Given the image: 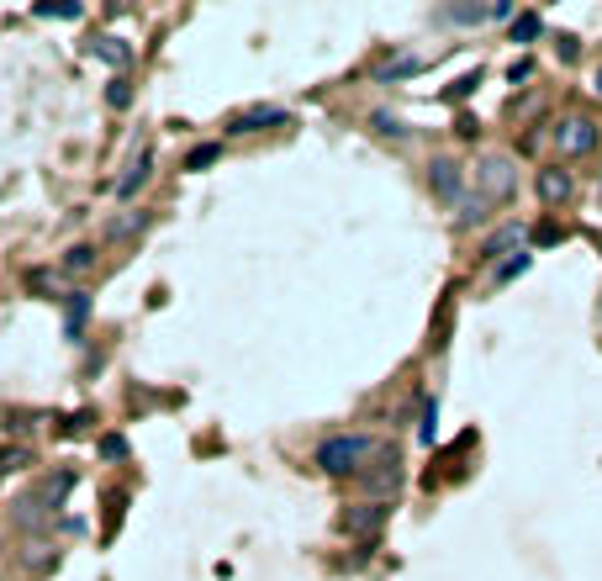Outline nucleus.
I'll list each match as a JSON object with an SVG mask.
<instances>
[{"mask_svg": "<svg viewBox=\"0 0 602 581\" xmlns=\"http://www.w3.org/2000/svg\"><path fill=\"white\" fill-rule=\"evenodd\" d=\"M370 455H381V444H375L370 434H333L317 444V471H328V476H354V471H365Z\"/></svg>", "mask_w": 602, "mask_h": 581, "instance_id": "f257e3e1", "label": "nucleus"}, {"mask_svg": "<svg viewBox=\"0 0 602 581\" xmlns=\"http://www.w3.org/2000/svg\"><path fill=\"white\" fill-rule=\"evenodd\" d=\"M513 185H518V164H513V159L486 154V159L476 164V196H486V201H507V196H513Z\"/></svg>", "mask_w": 602, "mask_h": 581, "instance_id": "f03ea898", "label": "nucleus"}, {"mask_svg": "<svg viewBox=\"0 0 602 581\" xmlns=\"http://www.w3.org/2000/svg\"><path fill=\"white\" fill-rule=\"evenodd\" d=\"M428 185H434V196L444 201V206H460L470 191H465V170H460V164L455 159H434V164H428Z\"/></svg>", "mask_w": 602, "mask_h": 581, "instance_id": "7ed1b4c3", "label": "nucleus"}, {"mask_svg": "<svg viewBox=\"0 0 602 581\" xmlns=\"http://www.w3.org/2000/svg\"><path fill=\"white\" fill-rule=\"evenodd\" d=\"M555 143H560V154H566V159L592 154V148H597V122H587V117H566V122L555 127Z\"/></svg>", "mask_w": 602, "mask_h": 581, "instance_id": "20e7f679", "label": "nucleus"}, {"mask_svg": "<svg viewBox=\"0 0 602 581\" xmlns=\"http://www.w3.org/2000/svg\"><path fill=\"white\" fill-rule=\"evenodd\" d=\"M375 460H381V465L365 471V486H370V497L381 502L386 492H397V486H402V455H397L391 444H381V455H375Z\"/></svg>", "mask_w": 602, "mask_h": 581, "instance_id": "39448f33", "label": "nucleus"}, {"mask_svg": "<svg viewBox=\"0 0 602 581\" xmlns=\"http://www.w3.org/2000/svg\"><path fill=\"white\" fill-rule=\"evenodd\" d=\"M148 180H154V148H148V143H143V148H138V154H133V159H127V170L117 175V201H133V196L143 191V185H148Z\"/></svg>", "mask_w": 602, "mask_h": 581, "instance_id": "423d86ee", "label": "nucleus"}, {"mask_svg": "<svg viewBox=\"0 0 602 581\" xmlns=\"http://www.w3.org/2000/svg\"><path fill=\"white\" fill-rule=\"evenodd\" d=\"M74 492V471H53V476H43L32 486V497H27V508H37V513H53L59 502Z\"/></svg>", "mask_w": 602, "mask_h": 581, "instance_id": "0eeeda50", "label": "nucleus"}, {"mask_svg": "<svg viewBox=\"0 0 602 581\" xmlns=\"http://www.w3.org/2000/svg\"><path fill=\"white\" fill-rule=\"evenodd\" d=\"M270 127H291L286 106H249L233 117V133H270Z\"/></svg>", "mask_w": 602, "mask_h": 581, "instance_id": "6e6552de", "label": "nucleus"}, {"mask_svg": "<svg viewBox=\"0 0 602 581\" xmlns=\"http://www.w3.org/2000/svg\"><path fill=\"white\" fill-rule=\"evenodd\" d=\"M534 191H539V201H544V206H560V201H571L576 180H571V170H560V164H550V170H539Z\"/></svg>", "mask_w": 602, "mask_h": 581, "instance_id": "1a4fd4ad", "label": "nucleus"}, {"mask_svg": "<svg viewBox=\"0 0 602 581\" xmlns=\"http://www.w3.org/2000/svg\"><path fill=\"white\" fill-rule=\"evenodd\" d=\"M523 238H529V233H523V222H507V228H497L492 238H486V259H492V265H497V259L507 254V259H513V254H523Z\"/></svg>", "mask_w": 602, "mask_h": 581, "instance_id": "9d476101", "label": "nucleus"}, {"mask_svg": "<svg viewBox=\"0 0 602 581\" xmlns=\"http://www.w3.org/2000/svg\"><path fill=\"white\" fill-rule=\"evenodd\" d=\"M90 312H96V302H90V291H74V296H69V307H64V339H85Z\"/></svg>", "mask_w": 602, "mask_h": 581, "instance_id": "9b49d317", "label": "nucleus"}, {"mask_svg": "<svg viewBox=\"0 0 602 581\" xmlns=\"http://www.w3.org/2000/svg\"><path fill=\"white\" fill-rule=\"evenodd\" d=\"M381 523H386L381 502H365V508H349V513H344V529H349V534H370V529H381Z\"/></svg>", "mask_w": 602, "mask_h": 581, "instance_id": "f8f14e48", "label": "nucleus"}, {"mask_svg": "<svg viewBox=\"0 0 602 581\" xmlns=\"http://www.w3.org/2000/svg\"><path fill=\"white\" fill-rule=\"evenodd\" d=\"M486 217H492V201H486V196H476V191H470V196L455 206V222H460V228H481Z\"/></svg>", "mask_w": 602, "mask_h": 581, "instance_id": "ddd939ff", "label": "nucleus"}, {"mask_svg": "<svg viewBox=\"0 0 602 581\" xmlns=\"http://www.w3.org/2000/svg\"><path fill=\"white\" fill-rule=\"evenodd\" d=\"M407 74H423V59H418V53H402V59L381 64V69H375V80L391 85V80H407Z\"/></svg>", "mask_w": 602, "mask_h": 581, "instance_id": "4468645a", "label": "nucleus"}, {"mask_svg": "<svg viewBox=\"0 0 602 581\" xmlns=\"http://www.w3.org/2000/svg\"><path fill=\"white\" fill-rule=\"evenodd\" d=\"M90 53H96V59H106V64H117V69H133V48H127V43H111V37H96V43H90Z\"/></svg>", "mask_w": 602, "mask_h": 581, "instance_id": "2eb2a0df", "label": "nucleus"}, {"mask_svg": "<svg viewBox=\"0 0 602 581\" xmlns=\"http://www.w3.org/2000/svg\"><path fill=\"white\" fill-rule=\"evenodd\" d=\"M148 228V212H138V206H133V212H122V217H111V238H138Z\"/></svg>", "mask_w": 602, "mask_h": 581, "instance_id": "dca6fc26", "label": "nucleus"}, {"mask_svg": "<svg viewBox=\"0 0 602 581\" xmlns=\"http://www.w3.org/2000/svg\"><path fill=\"white\" fill-rule=\"evenodd\" d=\"M32 16H37V22H80L85 6H80V0H74V6H32Z\"/></svg>", "mask_w": 602, "mask_h": 581, "instance_id": "f3484780", "label": "nucleus"}, {"mask_svg": "<svg viewBox=\"0 0 602 581\" xmlns=\"http://www.w3.org/2000/svg\"><path fill=\"white\" fill-rule=\"evenodd\" d=\"M59 265H64L69 275H74V270H90V265H96V249H90V243H74V249H64Z\"/></svg>", "mask_w": 602, "mask_h": 581, "instance_id": "a211bd4d", "label": "nucleus"}, {"mask_svg": "<svg viewBox=\"0 0 602 581\" xmlns=\"http://www.w3.org/2000/svg\"><path fill=\"white\" fill-rule=\"evenodd\" d=\"M534 265V254L529 249H523V254H513V259H502V265H497V286H507V280H518L523 270H529Z\"/></svg>", "mask_w": 602, "mask_h": 581, "instance_id": "6ab92c4d", "label": "nucleus"}, {"mask_svg": "<svg viewBox=\"0 0 602 581\" xmlns=\"http://www.w3.org/2000/svg\"><path fill=\"white\" fill-rule=\"evenodd\" d=\"M370 127H375V133H386V138H402V133H407L397 111H370Z\"/></svg>", "mask_w": 602, "mask_h": 581, "instance_id": "aec40b11", "label": "nucleus"}, {"mask_svg": "<svg viewBox=\"0 0 602 581\" xmlns=\"http://www.w3.org/2000/svg\"><path fill=\"white\" fill-rule=\"evenodd\" d=\"M544 32V22H539V16L534 11H523L518 16V22H513V43H534V37Z\"/></svg>", "mask_w": 602, "mask_h": 581, "instance_id": "412c9836", "label": "nucleus"}, {"mask_svg": "<svg viewBox=\"0 0 602 581\" xmlns=\"http://www.w3.org/2000/svg\"><path fill=\"white\" fill-rule=\"evenodd\" d=\"M222 159V143H201L191 159H185V170H206V164H217Z\"/></svg>", "mask_w": 602, "mask_h": 581, "instance_id": "4be33fe9", "label": "nucleus"}, {"mask_svg": "<svg viewBox=\"0 0 602 581\" xmlns=\"http://www.w3.org/2000/svg\"><path fill=\"white\" fill-rule=\"evenodd\" d=\"M434 418H439V402L428 397V402H423V423H418V439H423V444H434V434H439Z\"/></svg>", "mask_w": 602, "mask_h": 581, "instance_id": "5701e85b", "label": "nucleus"}, {"mask_svg": "<svg viewBox=\"0 0 602 581\" xmlns=\"http://www.w3.org/2000/svg\"><path fill=\"white\" fill-rule=\"evenodd\" d=\"M106 101H111V106L122 111L127 101H133V85H127V80H111V90H106Z\"/></svg>", "mask_w": 602, "mask_h": 581, "instance_id": "b1692460", "label": "nucleus"}, {"mask_svg": "<svg viewBox=\"0 0 602 581\" xmlns=\"http://www.w3.org/2000/svg\"><path fill=\"white\" fill-rule=\"evenodd\" d=\"M101 455H106V460H122V455H127V439H122V434H106V439H101Z\"/></svg>", "mask_w": 602, "mask_h": 581, "instance_id": "393cba45", "label": "nucleus"}, {"mask_svg": "<svg viewBox=\"0 0 602 581\" xmlns=\"http://www.w3.org/2000/svg\"><path fill=\"white\" fill-rule=\"evenodd\" d=\"M27 465V449H0V471H22Z\"/></svg>", "mask_w": 602, "mask_h": 581, "instance_id": "a878e982", "label": "nucleus"}, {"mask_svg": "<svg viewBox=\"0 0 602 581\" xmlns=\"http://www.w3.org/2000/svg\"><path fill=\"white\" fill-rule=\"evenodd\" d=\"M592 90H597V96H602V69H597V85H592Z\"/></svg>", "mask_w": 602, "mask_h": 581, "instance_id": "bb28decb", "label": "nucleus"}]
</instances>
